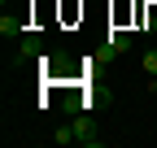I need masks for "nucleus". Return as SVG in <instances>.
<instances>
[{
  "instance_id": "1",
  "label": "nucleus",
  "mask_w": 157,
  "mask_h": 148,
  "mask_svg": "<svg viewBox=\"0 0 157 148\" xmlns=\"http://www.w3.org/2000/svg\"><path fill=\"white\" fill-rule=\"evenodd\" d=\"M0 35H5V39H9V35H22V13H9V9H5V17H0Z\"/></svg>"
},
{
  "instance_id": "2",
  "label": "nucleus",
  "mask_w": 157,
  "mask_h": 148,
  "mask_svg": "<svg viewBox=\"0 0 157 148\" xmlns=\"http://www.w3.org/2000/svg\"><path fill=\"white\" fill-rule=\"evenodd\" d=\"M127 48H131V35L127 31H113L109 35V52H127Z\"/></svg>"
},
{
  "instance_id": "3",
  "label": "nucleus",
  "mask_w": 157,
  "mask_h": 148,
  "mask_svg": "<svg viewBox=\"0 0 157 148\" xmlns=\"http://www.w3.org/2000/svg\"><path fill=\"white\" fill-rule=\"evenodd\" d=\"M70 131H74V139H83V135H87V131H92V122H87V118H83V113H78V118H74V122H70Z\"/></svg>"
},
{
  "instance_id": "4",
  "label": "nucleus",
  "mask_w": 157,
  "mask_h": 148,
  "mask_svg": "<svg viewBox=\"0 0 157 148\" xmlns=\"http://www.w3.org/2000/svg\"><path fill=\"white\" fill-rule=\"evenodd\" d=\"M39 48H44V44H39V35H26V39H22V57H35Z\"/></svg>"
},
{
  "instance_id": "5",
  "label": "nucleus",
  "mask_w": 157,
  "mask_h": 148,
  "mask_svg": "<svg viewBox=\"0 0 157 148\" xmlns=\"http://www.w3.org/2000/svg\"><path fill=\"white\" fill-rule=\"evenodd\" d=\"M52 139H57V144H74V131H70V126H57Z\"/></svg>"
},
{
  "instance_id": "6",
  "label": "nucleus",
  "mask_w": 157,
  "mask_h": 148,
  "mask_svg": "<svg viewBox=\"0 0 157 148\" xmlns=\"http://www.w3.org/2000/svg\"><path fill=\"white\" fill-rule=\"evenodd\" d=\"M78 144H83V148H101V144H105V139H101V135H96V131H87V135H83V139H78Z\"/></svg>"
},
{
  "instance_id": "7",
  "label": "nucleus",
  "mask_w": 157,
  "mask_h": 148,
  "mask_svg": "<svg viewBox=\"0 0 157 148\" xmlns=\"http://www.w3.org/2000/svg\"><path fill=\"white\" fill-rule=\"evenodd\" d=\"M144 70H148V74H157V48H148V52H144Z\"/></svg>"
}]
</instances>
